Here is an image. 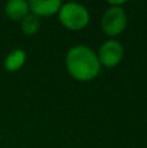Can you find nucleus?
<instances>
[{
    "mask_svg": "<svg viewBox=\"0 0 147 148\" xmlns=\"http://www.w3.org/2000/svg\"><path fill=\"white\" fill-rule=\"evenodd\" d=\"M68 73L77 81H91L100 72L98 55L87 46H74L65 57Z\"/></svg>",
    "mask_w": 147,
    "mask_h": 148,
    "instance_id": "nucleus-1",
    "label": "nucleus"
},
{
    "mask_svg": "<svg viewBox=\"0 0 147 148\" xmlns=\"http://www.w3.org/2000/svg\"><path fill=\"white\" fill-rule=\"evenodd\" d=\"M59 20L64 27L77 31L87 26L90 14L87 9L78 3H65L59 10Z\"/></svg>",
    "mask_w": 147,
    "mask_h": 148,
    "instance_id": "nucleus-2",
    "label": "nucleus"
},
{
    "mask_svg": "<svg viewBox=\"0 0 147 148\" xmlns=\"http://www.w3.org/2000/svg\"><path fill=\"white\" fill-rule=\"evenodd\" d=\"M102 29L109 36H117L125 30L128 23L126 13L121 7H109L102 17Z\"/></svg>",
    "mask_w": 147,
    "mask_h": 148,
    "instance_id": "nucleus-3",
    "label": "nucleus"
},
{
    "mask_svg": "<svg viewBox=\"0 0 147 148\" xmlns=\"http://www.w3.org/2000/svg\"><path fill=\"white\" fill-rule=\"evenodd\" d=\"M122 57H124V46L113 39L104 42L98 51L99 62L106 68H113L119 65Z\"/></svg>",
    "mask_w": 147,
    "mask_h": 148,
    "instance_id": "nucleus-4",
    "label": "nucleus"
},
{
    "mask_svg": "<svg viewBox=\"0 0 147 148\" xmlns=\"http://www.w3.org/2000/svg\"><path fill=\"white\" fill-rule=\"evenodd\" d=\"M63 3L59 0H30L29 9L36 17H49L59 13Z\"/></svg>",
    "mask_w": 147,
    "mask_h": 148,
    "instance_id": "nucleus-5",
    "label": "nucleus"
},
{
    "mask_svg": "<svg viewBox=\"0 0 147 148\" xmlns=\"http://www.w3.org/2000/svg\"><path fill=\"white\" fill-rule=\"evenodd\" d=\"M29 12V3L25 0H9L5 4V13L12 21H22Z\"/></svg>",
    "mask_w": 147,
    "mask_h": 148,
    "instance_id": "nucleus-6",
    "label": "nucleus"
},
{
    "mask_svg": "<svg viewBox=\"0 0 147 148\" xmlns=\"http://www.w3.org/2000/svg\"><path fill=\"white\" fill-rule=\"evenodd\" d=\"M26 61V52L21 48H16L8 53L4 60V68L8 72H17L18 69L23 66Z\"/></svg>",
    "mask_w": 147,
    "mask_h": 148,
    "instance_id": "nucleus-7",
    "label": "nucleus"
},
{
    "mask_svg": "<svg viewBox=\"0 0 147 148\" xmlns=\"http://www.w3.org/2000/svg\"><path fill=\"white\" fill-rule=\"evenodd\" d=\"M41 29V20L35 14H27L21 21V30L26 35H35Z\"/></svg>",
    "mask_w": 147,
    "mask_h": 148,
    "instance_id": "nucleus-8",
    "label": "nucleus"
}]
</instances>
